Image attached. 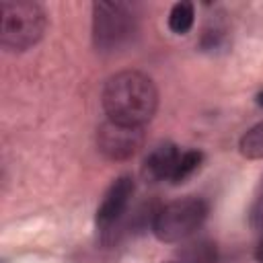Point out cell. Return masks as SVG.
Instances as JSON below:
<instances>
[{
	"instance_id": "7c38bea8",
	"label": "cell",
	"mask_w": 263,
	"mask_h": 263,
	"mask_svg": "<svg viewBox=\"0 0 263 263\" xmlns=\"http://www.w3.org/2000/svg\"><path fill=\"white\" fill-rule=\"evenodd\" d=\"M255 259H257L259 263H263V238H261V242H259L257 249H255Z\"/></svg>"
},
{
	"instance_id": "5bb4252c",
	"label": "cell",
	"mask_w": 263,
	"mask_h": 263,
	"mask_svg": "<svg viewBox=\"0 0 263 263\" xmlns=\"http://www.w3.org/2000/svg\"><path fill=\"white\" fill-rule=\"evenodd\" d=\"M162 263H183V261H162Z\"/></svg>"
},
{
	"instance_id": "9c48e42d",
	"label": "cell",
	"mask_w": 263,
	"mask_h": 263,
	"mask_svg": "<svg viewBox=\"0 0 263 263\" xmlns=\"http://www.w3.org/2000/svg\"><path fill=\"white\" fill-rule=\"evenodd\" d=\"M238 152L249 160L263 158V121L249 127L238 140Z\"/></svg>"
},
{
	"instance_id": "7a4b0ae2",
	"label": "cell",
	"mask_w": 263,
	"mask_h": 263,
	"mask_svg": "<svg viewBox=\"0 0 263 263\" xmlns=\"http://www.w3.org/2000/svg\"><path fill=\"white\" fill-rule=\"evenodd\" d=\"M47 31V12L35 0H0V47L23 53Z\"/></svg>"
},
{
	"instance_id": "30bf717a",
	"label": "cell",
	"mask_w": 263,
	"mask_h": 263,
	"mask_svg": "<svg viewBox=\"0 0 263 263\" xmlns=\"http://www.w3.org/2000/svg\"><path fill=\"white\" fill-rule=\"evenodd\" d=\"M201 160H203V152H201V150L191 148V150L181 152V158H179V162H177V168H175V175H173L171 183H173V185H179V183H183L185 179H189V177L199 168Z\"/></svg>"
},
{
	"instance_id": "6da1fadb",
	"label": "cell",
	"mask_w": 263,
	"mask_h": 263,
	"mask_svg": "<svg viewBox=\"0 0 263 263\" xmlns=\"http://www.w3.org/2000/svg\"><path fill=\"white\" fill-rule=\"evenodd\" d=\"M101 105L107 119L144 127L156 115L158 88L148 74L140 70H121L105 80Z\"/></svg>"
},
{
	"instance_id": "52a82bcc",
	"label": "cell",
	"mask_w": 263,
	"mask_h": 263,
	"mask_svg": "<svg viewBox=\"0 0 263 263\" xmlns=\"http://www.w3.org/2000/svg\"><path fill=\"white\" fill-rule=\"evenodd\" d=\"M179 158H181V148L175 142H160V144L152 146V150L146 154L142 168H140L142 179L146 183L171 181Z\"/></svg>"
},
{
	"instance_id": "3957f363",
	"label": "cell",
	"mask_w": 263,
	"mask_h": 263,
	"mask_svg": "<svg viewBox=\"0 0 263 263\" xmlns=\"http://www.w3.org/2000/svg\"><path fill=\"white\" fill-rule=\"evenodd\" d=\"M92 10V47L99 53H117L127 47L138 33L136 6L121 0H97Z\"/></svg>"
},
{
	"instance_id": "ba28073f",
	"label": "cell",
	"mask_w": 263,
	"mask_h": 263,
	"mask_svg": "<svg viewBox=\"0 0 263 263\" xmlns=\"http://www.w3.org/2000/svg\"><path fill=\"white\" fill-rule=\"evenodd\" d=\"M193 23H195V6H193V2H189V0L175 2L171 12H168V29L175 35H185V33L191 31Z\"/></svg>"
},
{
	"instance_id": "8fae6325",
	"label": "cell",
	"mask_w": 263,
	"mask_h": 263,
	"mask_svg": "<svg viewBox=\"0 0 263 263\" xmlns=\"http://www.w3.org/2000/svg\"><path fill=\"white\" fill-rule=\"evenodd\" d=\"M249 226L257 232H263V177H261L259 189L255 193V199L249 208Z\"/></svg>"
},
{
	"instance_id": "8992f818",
	"label": "cell",
	"mask_w": 263,
	"mask_h": 263,
	"mask_svg": "<svg viewBox=\"0 0 263 263\" xmlns=\"http://www.w3.org/2000/svg\"><path fill=\"white\" fill-rule=\"evenodd\" d=\"M97 150L113 162L132 158L144 144V127L115 123L111 119L97 127Z\"/></svg>"
},
{
	"instance_id": "4fadbf2b",
	"label": "cell",
	"mask_w": 263,
	"mask_h": 263,
	"mask_svg": "<svg viewBox=\"0 0 263 263\" xmlns=\"http://www.w3.org/2000/svg\"><path fill=\"white\" fill-rule=\"evenodd\" d=\"M255 103H257L259 107H263V88H261V90L255 95Z\"/></svg>"
},
{
	"instance_id": "5b68a950",
	"label": "cell",
	"mask_w": 263,
	"mask_h": 263,
	"mask_svg": "<svg viewBox=\"0 0 263 263\" xmlns=\"http://www.w3.org/2000/svg\"><path fill=\"white\" fill-rule=\"evenodd\" d=\"M134 191H136V185H134L132 175L117 177L105 191V195L95 212V226L105 245H113L117 240Z\"/></svg>"
},
{
	"instance_id": "277c9868",
	"label": "cell",
	"mask_w": 263,
	"mask_h": 263,
	"mask_svg": "<svg viewBox=\"0 0 263 263\" xmlns=\"http://www.w3.org/2000/svg\"><path fill=\"white\" fill-rule=\"evenodd\" d=\"M208 203L203 197L185 195L164 203L152 218V234L160 242H181L191 236L208 218Z\"/></svg>"
}]
</instances>
